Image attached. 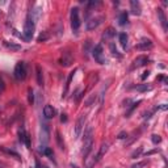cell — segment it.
I'll return each instance as SVG.
<instances>
[{"label": "cell", "instance_id": "cell-32", "mask_svg": "<svg viewBox=\"0 0 168 168\" xmlns=\"http://www.w3.org/2000/svg\"><path fill=\"white\" fill-rule=\"evenodd\" d=\"M125 135H126L125 133H121V134L118 135V138H119V139H122V138H125Z\"/></svg>", "mask_w": 168, "mask_h": 168}, {"label": "cell", "instance_id": "cell-3", "mask_svg": "<svg viewBox=\"0 0 168 168\" xmlns=\"http://www.w3.org/2000/svg\"><path fill=\"white\" fill-rule=\"evenodd\" d=\"M71 28L74 32H78L80 28V17H79V8L74 7L71 9Z\"/></svg>", "mask_w": 168, "mask_h": 168}, {"label": "cell", "instance_id": "cell-21", "mask_svg": "<svg viewBox=\"0 0 168 168\" xmlns=\"http://www.w3.org/2000/svg\"><path fill=\"white\" fill-rule=\"evenodd\" d=\"M57 142H58V146L61 150H65V143L62 142V137H61V133L57 131Z\"/></svg>", "mask_w": 168, "mask_h": 168}, {"label": "cell", "instance_id": "cell-19", "mask_svg": "<svg viewBox=\"0 0 168 168\" xmlns=\"http://www.w3.org/2000/svg\"><path fill=\"white\" fill-rule=\"evenodd\" d=\"M37 83L38 86H43V76H42V71H41V67L37 66Z\"/></svg>", "mask_w": 168, "mask_h": 168}, {"label": "cell", "instance_id": "cell-14", "mask_svg": "<svg viewBox=\"0 0 168 168\" xmlns=\"http://www.w3.org/2000/svg\"><path fill=\"white\" fill-rule=\"evenodd\" d=\"M4 46H5L8 50H11V51H18V50H21V46H20V45H16V43L8 42V41H4Z\"/></svg>", "mask_w": 168, "mask_h": 168}, {"label": "cell", "instance_id": "cell-5", "mask_svg": "<svg viewBox=\"0 0 168 168\" xmlns=\"http://www.w3.org/2000/svg\"><path fill=\"white\" fill-rule=\"evenodd\" d=\"M92 55H93L95 61L100 63V65H105L106 61L105 58H104V54H102V46L101 45H96L93 47V50H92Z\"/></svg>", "mask_w": 168, "mask_h": 168}, {"label": "cell", "instance_id": "cell-25", "mask_svg": "<svg viewBox=\"0 0 168 168\" xmlns=\"http://www.w3.org/2000/svg\"><path fill=\"white\" fill-rule=\"evenodd\" d=\"M141 154H142V147H139L138 151H134V153H133V155H131V158H137V156H139Z\"/></svg>", "mask_w": 168, "mask_h": 168}, {"label": "cell", "instance_id": "cell-20", "mask_svg": "<svg viewBox=\"0 0 168 168\" xmlns=\"http://www.w3.org/2000/svg\"><path fill=\"white\" fill-rule=\"evenodd\" d=\"M109 49H110L112 54H113L114 57H117V58H121V54L118 53V50H117V47H116V45H114V43H110V45H109Z\"/></svg>", "mask_w": 168, "mask_h": 168}, {"label": "cell", "instance_id": "cell-13", "mask_svg": "<svg viewBox=\"0 0 168 168\" xmlns=\"http://www.w3.org/2000/svg\"><path fill=\"white\" fill-rule=\"evenodd\" d=\"M153 47V42L150 39H142V42L138 43V49L141 50H147V49H151Z\"/></svg>", "mask_w": 168, "mask_h": 168}, {"label": "cell", "instance_id": "cell-18", "mask_svg": "<svg viewBox=\"0 0 168 168\" xmlns=\"http://www.w3.org/2000/svg\"><path fill=\"white\" fill-rule=\"evenodd\" d=\"M127 21H129V17H127V13L126 12H122L121 15H119V17H118V22H119V25H126Z\"/></svg>", "mask_w": 168, "mask_h": 168}, {"label": "cell", "instance_id": "cell-11", "mask_svg": "<svg viewBox=\"0 0 168 168\" xmlns=\"http://www.w3.org/2000/svg\"><path fill=\"white\" fill-rule=\"evenodd\" d=\"M130 8H131V13H133L134 16L141 15V4H139V2H137V0H131Z\"/></svg>", "mask_w": 168, "mask_h": 168}, {"label": "cell", "instance_id": "cell-16", "mask_svg": "<svg viewBox=\"0 0 168 168\" xmlns=\"http://www.w3.org/2000/svg\"><path fill=\"white\" fill-rule=\"evenodd\" d=\"M108 149H109V145H108V143H102L101 145V147H100V151H99V154H97V156H96V160H100V159H101V156L104 154L106 153L108 151Z\"/></svg>", "mask_w": 168, "mask_h": 168}, {"label": "cell", "instance_id": "cell-31", "mask_svg": "<svg viewBox=\"0 0 168 168\" xmlns=\"http://www.w3.org/2000/svg\"><path fill=\"white\" fill-rule=\"evenodd\" d=\"M4 91V83L0 80V92H3Z\"/></svg>", "mask_w": 168, "mask_h": 168}, {"label": "cell", "instance_id": "cell-10", "mask_svg": "<svg viewBox=\"0 0 168 168\" xmlns=\"http://www.w3.org/2000/svg\"><path fill=\"white\" fill-rule=\"evenodd\" d=\"M102 17H97V18H92V20H89V21H87V30H93V29H96L100 24H101L102 21Z\"/></svg>", "mask_w": 168, "mask_h": 168}, {"label": "cell", "instance_id": "cell-1", "mask_svg": "<svg viewBox=\"0 0 168 168\" xmlns=\"http://www.w3.org/2000/svg\"><path fill=\"white\" fill-rule=\"evenodd\" d=\"M92 146H93V130L91 126L87 127V130L84 131V139H83V155L84 158H87L89 155Z\"/></svg>", "mask_w": 168, "mask_h": 168}, {"label": "cell", "instance_id": "cell-8", "mask_svg": "<svg viewBox=\"0 0 168 168\" xmlns=\"http://www.w3.org/2000/svg\"><path fill=\"white\" fill-rule=\"evenodd\" d=\"M149 62V58L147 57H138L137 59H134V62H133V65H131V70H134V69H139V67H142V66H145L146 63Z\"/></svg>", "mask_w": 168, "mask_h": 168}, {"label": "cell", "instance_id": "cell-23", "mask_svg": "<svg viewBox=\"0 0 168 168\" xmlns=\"http://www.w3.org/2000/svg\"><path fill=\"white\" fill-rule=\"evenodd\" d=\"M41 151H42V154H45V155H46V156L53 158V151H51V149H49V147H43V149H42Z\"/></svg>", "mask_w": 168, "mask_h": 168}, {"label": "cell", "instance_id": "cell-33", "mask_svg": "<svg viewBox=\"0 0 168 168\" xmlns=\"http://www.w3.org/2000/svg\"><path fill=\"white\" fill-rule=\"evenodd\" d=\"M71 167H72V168H79L78 166H74V164H72V166H71Z\"/></svg>", "mask_w": 168, "mask_h": 168}, {"label": "cell", "instance_id": "cell-9", "mask_svg": "<svg viewBox=\"0 0 168 168\" xmlns=\"http://www.w3.org/2000/svg\"><path fill=\"white\" fill-rule=\"evenodd\" d=\"M55 109L53 108V105H45V108H43V116H45V118L47 119H51L55 117Z\"/></svg>", "mask_w": 168, "mask_h": 168}, {"label": "cell", "instance_id": "cell-30", "mask_svg": "<svg viewBox=\"0 0 168 168\" xmlns=\"http://www.w3.org/2000/svg\"><path fill=\"white\" fill-rule=\"evenodd\" d=\"M61 121H62V122H66V121H67V117H66V114H62V117H61Z\"/></svg>", "mask_w": 168, "mask_h": 168}, {"label": "cell", "instance_id": "cell-4", "mask_svg": "<svg viewBox=\"0 0 168 168\" xmlns=\"http://www.w3.org/2000/svg\"><path fill=\"white\" fill-rule=\"evenodd\" d=\"M13 75L17 80H24L26 76V67H25V63L24 62H18L15 67V71H13Z\"/></svg>", "mask_w": 168, "mask_h": 168}, {"label": "cell", "instance_id": "cell-27", "mask_svg": "<svg viewBox=\"0 0 168 168\" xmlns=\"http://www.w3.org/2000/svg\"><path fill=\"white\" fill-rule=\"evenodd\" d=\"M137 89L139 91V92H143V91H147V89H150L147 86H141V87H137Z\"/></svg>", "mask_w": 168, "mask_h": 168}, {"label": "cell", "instance_id": "cell-26", "mask_svg": "<svg viewBox=\"0 0 168 168\" xmlns=\"http://www.w3.org/2000/svg\"><path fill=\"white\" fill-rule=\"evenodd\" d=\"M146 164H147L146 162H141V163H137V164H134L131 168H142V167H145Z\"/></svg>", "mask_w": 168, "mask_h": 168}, {"label": "cell", "instance_id": "cell-22", "mask_svg": "<svg viewBox=\"0 0 168 168\" xmlns=\"http://www.w3.org/2000/svg\"><path fill=\"white\" fill-rule=\"evenodd\" d=\"M116 33H114V30H113V28H109L105 33H104V38H112L114 35Z\"/></svg>", "mask_w": 168, "mask_h": 168}, {"label": "cell", "instance_id": "cell-12", "mask_svg": "<svg viewBox=\"0 0 168 168\" xmlns=\"http://www.w3.org/2000/svg\"><path fill=\"white\" fill-rule=\"evenodd\" d=\"M158 16H159V20H160V24H162L163 29L167 32V18H166L164 12H163V9H160V8H158Z\"/></svg>", "mask_w": 168, "mask_h": 168}, {"label": "cell", "instance_id": "cell-15", "mask_svg": "<svg viewBox=\"0 0 168 168\" xmlns=\"http://www.w3.org/2000/svg\"><path fill=\"white\" fill-rule=\"evenodd\" d=\"M127 41H129V38H127V34L126 33H121V34H119V43H121V46H122L123 50L127 49Z\"/></svg>", "mask_w": 168, "mask_h": 168}, {"label": "cell", "instance_id": "cell-17", "mask_svg": "<svg viewBox=\"0 0 168 168\" xmlns=\"http://www.w3.org/2000/svg\"><path fill=\"white\" fill-rule=\"evenodd\" d=\"M28 137H29V135L26 134L25 129H24V127H20V129H18V139H20V142H21V143H25Z\"/></svg>", "mask_w": 168, "mask_h": 168}, {"label": "cell", "instance_id": "cell-35", "mask_svg": "<svg viewBox=\"0 0 168 168\" xmlns=\"http://www.w3.org/2000/svg\"><path fill=\"white\" fill-rule=\"evenodd\" d=\"M108 168H109V167H108Z\"/></svg>", "mask_w": 168, "mask_h": 168}, {"label": "cell", "instance_id": "cell-2", "mask_svg": "<svg viewBox=\"0 0 168 168\" xmlns=\"http://www.w3.org/2000/svg\"><path fill=\"white\" fill-rule=\"evenodd\" d=\"M34 21L30 16H28L25 20V25H24V38L25 41H30L34 35Z\"/></svg>", "mask_w": 168, "mask_h": 168}, {"label": "cell", "instance_id": "cell-6", "mask_svg": "<svg viewBox=\"0 0 168 168\" xmlns=\"http://www.w3.org/2000/svg\"><path fill=\"white\" fill-rule=\"evenodd\" d=\"M84 123H86V116L82 114L80 117L78 118L76 123H75V138H79L83 131V127H84Z\"/></svg>", "mask_w": 168, "mask_h": 168}, {"label": "cell", "instance_id": "cell-7", "mask_svg": "<svg viewBox=\"0 0 168 168\" xmlns=\"http://www.w3.org/2000/svg\"><path fill=\"white\" fill-rule=\"evenodd\" d=\"M72 62H74V58H72V55H71V53L70 51H65L61 58V65L65 67H69V66H71Z\"/></svg>", "mask_w": 168, "mask_h": 168}, {"label": "cell", "instance_id": "cell-34", "mask_svg": "<svg viewBox=\"0 0 168 168\" xmlns=\"http://www.w3.org/2000/svg\"><path fill=\"white\" fill-rule=\"evenodd\" d=\"M2 167H4V164H3V163H0V168H2Z\"/></svg>", "mask_w": 168, "mask_h": 168}, {"label": "cell", "instance_id": "cell-24", "mask_svg": "<svg viewBox=\"0 0 168 168\" xmlns=\"http://www.w3.org/2000/svg\"><path fill=\"white\" fill-rule=\"evenodd\" d=\"M151 141H153L155 145H158V143H160L162 142V138L159 137V135H156V134H154L153 135V138H151Z\"/></svg>", "mask_w": 168, "mask_h": 168}, {"label": "cell", "instance_id": "cell-29", "mask_svg": "<svg viewBox=\"0 0 168 168\" xmlns=\"http://www.w3.org/2000/svg\"><path fill=\"white\" fill-rule=\"evenodd\" d=\"M149 71H145V72H143V75H142V76H141V79H142V80H145V79L147 78V76H149Z\"/></svg>", "mask_w": 168, "mask_h": 168}, {"label": "cell", "instance_id": "cell-28", "mask_svg": "<svg viewBox=\"0 0 168 168\" xmlns=\"http://www.w3.org/2000/svg\"><path fill=\"white\" fill-rule=\"evenodd\" d=\"M29 102L30 104H33L34 102V99H33V91L29 89Z\"/></svg>", "mask_w": 168, "mask_h": 168}]
</instances>
